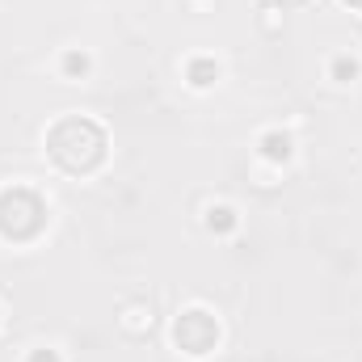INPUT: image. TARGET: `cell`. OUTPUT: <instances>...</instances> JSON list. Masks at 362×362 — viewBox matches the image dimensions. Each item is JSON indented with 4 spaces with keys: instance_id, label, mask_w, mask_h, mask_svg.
<instances>
[{
    "instance_id": "1",
    "label": "cell",
    "mask_w": 362,
    "mask_h": 362,
    "mask_svg": "<svg viewBox=\"0 0 362 362\" xmlns=\"http://www.w3.org/2000/svg\"><path fill=\"white\" fill-rule=\"evenodd\" d=\"M47 152H51V160H55L64 173L85 177V173H93V169L105 160V131H101L93 118L68 114V118H59V122L47 131Z\"/></svg>"
},
{
    "instance_id": "5",
    "label": "cell",
    "mask_w": 362,
    "mask_h": 362,
    "mask_svg": "<svg viewBox=\"0 0 362 362\" xmlns=\"http://www.w3.org/2000/svg\"><path fill=\"white\" fill-rule=\"evenodd\" d=\"M346 4H354V8H362V0H346Z\"/></svg>"
},
{
    "instance_id": "4",
    "label": "cell",
    "mask_w": 362,
    "mask_h": 362,
    "mask_svg": "<svg viewBox=\"0 0 362 362\" xmlns=\"http://www.w3.org/2000/svg\"><path fill=\"white\" fill-rule=\"evenodd\" d=\"M333 68H337V81H341V85H346V76H350V81L358 76V59H346V55H341Z\"/></svg>"
},
{
    "instance_id": "3",
    "label": "cell",
    "mask_w": 362,
    "mask_h": 362,
    "mask_svg": "<svg viewBox=\"0 0 362 362\" xmlns=\"http://www.w3.org/2000/svg\"><path fill=\"white\" fill-rule=\"evenodd\" d=\"M122 329H127V333H148V329H152V308H148V303H131V308L122 312Z\"/></svg>"
},
{
    "instance_id": "2",
    "label": "cell",
    "mask_w": 362,
    "mask_h": 362,
    "mask_svg": "<svg viewBox=\"0 0 362 362\" xmlns=\"http://www.w3.org/2000/svg\"><path fill=\"white\" fill-rule=\"evenodd\" d=\"M215 341H219V320H215L211 312L189 308L185 316H177V346L185 350V354L202 358V354L215 350Z\"/></svg>"
}]
</instances>
